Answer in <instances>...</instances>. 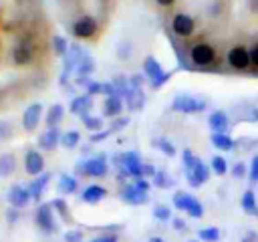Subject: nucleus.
I'll use <instances>...</instances> for the list:
<instances>
[{
	"mask_svg": "<svg viewBox=\"0 0 258 242\" xmlns=\"http://www.w3.org/2000/svg\"><path fill=\"white\" fill-rule=\"evenodd\" d=\"M103 95H107V97L115 95V87H113V83H103Z\"/></svg>",
	"mask_w": 258,
	"mask_h": 242,
	"instance_id": "nucleus-50",
	"label": "nucleus"
},
{
	"mask_svg": "<svg viewBox=\"0 0 258 242\" xmlns=\"http://www.w3.org/2000/svg\"><path fill=\"white\" fill-rule=\"evenodd\" d=\"M242 242H258V232H254V230L246 232L244 238H242Z\"/></svg>",
	"mask_w": 258,
	"mask_h": 242,
	"instance_id": "nucleus-48",
	"label": "nucleus"
},
{
	"mask_svg": "<svg viewBox=\"0 0 258 242\" xmlns=\"http://www.w3.org/2000/svg\"><path fill=\"white\" fill-rule=\"evenodd\" d=\"M250 63L258 69V44H256V46H252V50H250Z\"/></svg>",
	"mask_w": 258,
	"mask_h": 242,
	"instance_id": "nucleus-49",
	"label": "nucleus"
},
{
	"mask_svg": "<svg viewBox=\"0 0 258 242\" xmlns=\"http://www.w3.org/2000/svg\"><path fill=\"white\" fill-rule=\"evenodd\" d=\"M89 242H117V236L115 234H101V236H97Z\"/></svg>",
	"mask_w": 258,
	"mask_h": 242,
	"instance_id": "nucleus-46",
	"label": "nucleus"
},
{
	"mask_svg": "<svg viewBox=\"0 0 258 242\" xmlns=\"http://www.w3.org/2000/svg\"><path fill=\"white\" fill-rule=\"evenodd\" d=\"M48 182H50V173H40V175H36L34 179H32V184H30V196H32V200H40V196L44 194V190H46V186H48Z\"/></svg>",
	"mask_w": 258,
	"mask_h": 242,
	"instance_id": "nucleus-19",
	"label": "nucleus"
},
{
	"mask_svg": "<svg viewBox=\"0 0 258 242\" xmlns=\"http://www.w3.org/2000/svg\"><path fill=\"white\" fill-rule=\"evenodd\" d=\"M185 214L191 216V218H202V216H204V206H202V202H200L198 198H194V202L189 204V208H187Z\"/></svg>",
	"mask_w": 258,
	"mask_h": 242,
	"instance_id": "nucleus-34",
	"label": "nucleus"
},
{
	"mask_svg": "<svg viewBox=\"0 0 258 242\" xmlns=\"http://www.w3.org/2000/svg\"><path fill=\"white\" fill-rule=\"evenodd\" d=\"M210 141L216 149H222V151H230L234 147V139L228 133H212Z\"/></svg>",
	"mask_w": 258,
	"mask_h": 242,
	"instance_id": "nucleus-22",
	"label": "nucleus"
},
{
	"mask_svg": "<svg viewBox=\"0 0 258 242\" xmlns=\"http://www.w3.org/2000/svg\"><path fill=\"white\" fill-rule=\"evenodd\" d=\"M135 188H139L141 192H147L149 190V182L145 179V177H135V184H133Z\"/></svg>",
	"mask_w": 258,
	"mask_h": 242,
	"instance_id": "nucleus-47",
	"label": "nucleus"
},
{
	"mask_svg": "<svg viewBox=\"0 0 258 242\" xmlns=\"http://www.w3.org/2000/svg\"><path fill=\"white\" fill-rule=\"evenodd\" d=\"M189 58L196 67H210L216 60V50L208 42H198L189 50Z\"/></svg>",
	"mask_w": 258,
	"mask_h": 242,
	"instance_id": "nucleus-4",
	"label": "nucleus"
},
{
	"mask_svg": "<svg viewBox=\"0 0 258 242\" xmlns=\"http://www.w3.org/2000/svg\"><path fill=\"white\" fill-rule=\"evenodd\" d=\"M121 109H123V99L119 95L105 97V103H103V115L105 117H119Z\"/></svg>",
	"mask_w": 258,
	"mask_h": 242,
	"instance_id": "nucleus-17",
	"label": "nucleus"
},
{
	"mask_svg": "<svg viewBox=\"0 0 258 242\" xmlns=\"http://www.w3.org/2000/svg\"><path fill=\"white\" fill-rule=\"evenodd\" d=\"M87 109H91V95H79V97H75L71 101V113L85 117Z\"/></svg>",
	"mask_w": 258,
	"mask_h": 242,
	"instance_id": "nucleus-20",
	"label": "nucleus"
},
{
	"mask_svg": "<svg viewBox=\"0 0 258 242\" xmlns=\"http://www.w3.org/2000/svg\"><path fill=\"white\" fill-rule=\"evenodd\" d=\"M185 177H187L189 186L200 188L202 184H206V182L210 179V167H208L202 159H196V161H194V165L185 169Z\"/></svg>",
	"mask_w": 258,
	"mask_h": 242,
	"instance_id": "nucleus-6",
	"label": "nucleus"
},
{
	"mask_svg": "<svg viewBox=\"0 0 258 242\" xmlns=\"http://www.w3.org/2000/svg\"><path fill=\"white\" fill-rule=\"evenodd\" d=\"M198 240L202 242H218L220 240V230L216 226H208V228H202L198 232Z\"/></svg>",
	"mask_w": 258,
	"mask_h": 242,
	"instance_id": "nucleus-29",
	"label": "nucleus"
},
{
	"mask_svg": "<svg viewBox=\"0 0 258 242\" xmlns=\"http://www.w3.org/2000/svg\"><path fill=\"white\" fill-rule=\"evenodd\" d=\"M143 73L151 79L153 89H159L161 85H165V83L171 79V73L163 71V67L159 65V60H157L155 56H147V58L143 60Z\"/></svg>",
	"mask_w": 258,
	"mask_h": 242,
	"instance_id": "nucleus-1",
	"label": "nucleus"
},
{
	"mask_svg": "<svg viewBox=\"0 0 258 242\" xmlns=\"http://www.w3.org/2000/svg\"><path fill=\"white\" fill-rule=\"evenodd\" d=\"M64 242H83V232L81 230H67Z\"/></svg>",
	"mask_w": 258,
	"mask_h": 242,
	"instance_id": "nucleus-40",
	"label": "nucleus"
},
{
	"mask_svg": "<svg viewBox=\"0 0 258 242\" xmlns=\"http://www.w3.org/2000/svg\"><path fill=\"white\" fill-rule=\"evenodd\" d=\"M6 218H8V222H16V218H18V210L12 208L10 212H6Z\"/></svg>",
	"mask_w": 258,
	"mask_h": 242,
	"instance_id": "nucleus-52",
	"label": "nucleus"
},
{
	"mask_svg": "<svg viewBox=\"0 0 258 242\" xmlns=\"http://www.w3.org/2000/svg\"><path fill=\"white\" fill-rule=\"evenodd\" d=\"M83 125L89 129V131H101L103 129V121H101V117H93V115H85L83 117Z\"/></svg>",
	"mask_w": 258,
	"mask_h": 242,
	"instance_id": "nucleus-31",
	"label": "nucleus"
},
{
	"mask_svg": "<svg viewBox=\"0 0 258 242\" xmlns=\"http://www.w3.org/2000/svg\"><path fill=\"white\" fill-rule=\"evenodd\" d=\"M58 190L62 194H75L77 192V179L69 173H62L60 179H58Z\"/></svg>",
	"mask_w": 258,
	"mask_h": 242,
	"instance_id": "nucleus-28",
	"label": "nucleus"
},
{
	"mask_svg": "<svg viewBox=\"0 0 258 242\" xmlns=\"http://www.w3.org/2000/svg\"><path fill=\"white\" fill-rule=\"evenodd\" d=\"M208 125L212 129V133H226V129L230 127V121H228V115L224 111H212L210 119H208Z\"/></svg>",
	"mask_w": 258,
	"mask_h": 242,
	"instance_id": "nucleus-15",
	"label": "nucleus"
},
{
	"mask_svg": "<svg viewBox=\"0 0 258 242\" xmlns=\"http://www.w3.org/2000/svg\"><path fill=\"white\" fill-rule=\"evenodd\" d=\"M173 2H175V0H157V4H159V6H171Z\"/></svg>",
	"mask_w": 258,
	"mask_h": 242,
	"instance_id": "nucleus-54",
	"label": "nucleus"
},
{
	"mask_svg": "<svg viewBox=\"0 0 258 242\" xmlns=\"http://www.w3.org/2000/svg\"><path fill=\"white\" fill-rule=\"evenodd\" d=\"M228 65L236 71H246L252 63H250V50L244 48V46H232L228 50Z\"/></svg>",
	"mask_w": 258,
	"mask_h": 242,
	"instance_id": "nucleus-7",
	"label": "nucleus"
},
{
	"mask_svg": "<svg viewBox=\"0 0 258 242\" xmlns=\"http://www.w3.org/2000/svg\"><path fill=\"white\" fill-rule=\"evenodd\" d=\"M62 115H64V107L60 103H54L50 105L48 113H46V125L48 127H56L60 121H62Z\"/></svg>",
	"mask_w": 258,
	"mask_h": 242,
	"instance_id": "nucleus-24",
	"label": "nucleus"
},
{
	"mask_svg": "<svg viewBox=\"0 0 258 242\" xmlns=\"http://www.w3.org/2000/svg\"><path fill=\"white\" fill-rule=\"evenodd\" d=\"M171 222H173V228H175V230H185V222H183V220L171 218Z\"/></svg>",
	"mask_w": 258,
	"mask_h": 242,
	"instance_id": "nucleus-51",
	"label": "nucleus"
},
{
	"mask_svg": "<svg viewBox=\"0 0 258 242\" xmlns=\"http://www.w3.org/2000/svg\"><path fill=\"white\" fill-rule=\"evenodd\" d=\"M71 30H73V34H75L77 38H83V40L93 38L95 32H97V20H95L93 16H81V18L73 24Z\"/></svg>",
	"mask_w": 258,
	"mask_h": 242,
	"instance_id": "nucleus-9",
	"label": "nucleus"
},
{
	"mask_svg": "<svg viewBox=\"0 0 258 242\" xmlns=\"http://www.w3.org/2000/svg\"><path fill=\"white\" fill-rule=\"evenodd\" d=\"M75 169H77V173H79V175L103 177V175H107V171H109V165H107V159H105L103 155H99V157H91V159L79 161Z\"/></svg>",
	"mask_w": 258,
	"mask_h": 242,
	"instance_id": "nucleus-2",
	"label": "nucleus"
},
{
	"mask_svg": "<svg viewBox=\"0 0 258 242\" xmlns=\"http://www.w3.org/2000/svg\"><path fill=\"white\" fill-rule=\"evenodd\" d=\"M149 242H163L161 238H157V236H153V238H149Z\"/></svg>",
	"mask_w": 258,
	"mask_h": 242,
	"instance_id": "nucleus-55",
	"label": "nucleus"
},
{
	"mask_svg": "<svg viewBox=\"0 0 258 242\" xmlns=\"http://www.w3.org/2000/svg\"><path fill=\"white\" fill-rule=\"evenodd\" d=\"M155 145H157V147H159V149H161L165 155H169V157H173V155H175V147H173V145H171L167 139H163V137H161V139H159Z\"/></svg>",
	"mask_w": 258,
	"mask_h": 242,
	"instance_id": "nucleus-37",
	"label": "nucleus"
},
{
	"mask_svg": "<svg viewBox=\"0 0 258 242\" xmlns=\"http://www.w3.org/2000/svg\"><path fill=\"white\" fill-rule=\"evenodd\" d=\"M171 109H173V111H179V113H185V115L202 113V111L206 109V101L196 99V97L185 95V93H179V95H175V99H173V103H171Z\"/></svg>",
	"mask_w": 258,
	"mask_h": 242,
	"instance_id": "nucleus-3",
	"label": "nucleus"
},
{
	"mask_svg": "<svg viewBox=\"0 0 258 242\" xmlns=\"http://www.w3.org/2000/svg\"><path fill=\"white\" fill-rule=\"evenodd\" d=\"M79 141H81V133H79V131H75V129L64 131V133L60 135V145H62L64 149H73V147H77V145H79Z\"/></svg>",
	"mask_w": 258,
	"mask_h": 242,
	"instance_id": "nucleus-27",
	"label": "nucleus"
},
{
	"mask_svg": "<svg viewBox=\"0 0 258 242\" xmlns=\"http://www.w3.org/2000/svg\"><path fill=\"white\" fill-rule=\"evenodd\" d=\"M30 200H32V196H30V190H24L22 186H12L10 190H8V204L12 206V208H16V210H22V208H26L28 204H30Z\"/></svg>",
	"mask_w": 258,
	"mask_h": 242,
	"instance_id": "nucleus-12",
	"label": "nucleus"
},
{
	"mask_svg": "<svg viewBox=\"0 0 258 242\" xmlns=\"http://www.w3.org/2000/svg\"><path fill=\"white\" fill-rule=\"evenodd\" d=\"M85 89H87V95H97V93H103V83H95L89 79L85 83Z\"/></svg>",
	"mask_w": 258,
	"mask_h": 242,
	"instance_id": "nucleus-38",
	"label": "nucleus"
},
{
	"mask_svg": "<svg viewBox=\"0 0 258 242\" xmlns=\"http://www.w3.org/2000/svg\"><path fill=\"white\" fill-rule=\"evenodd\" d=\"M12 137V127L6 121H0V141H6Z\"/></svg>",
	"mask_w": 258,
	"mask_h": 242,
	"instance_id": "nucleus-41",
	"label": "nucleus"
},
{
	"mask_svg": "<svg viewBox=\"0 0 258 242\" xmlns=\"http://www.w3.org/2000/svg\"><path fill=\"white\" fill-rule=\"evenodd\" d=\"M60 216H62V220H71L69 218V208H67V202L62 200V198H56V200H52V204H50Z\"/></svg>",
	"mask_w": 258,
	"mask_h": 242,
	"instance_id": "nucleus-36",
	"label": "nucleus"
},
{
	"mask_svg": "<svg viewBox=\"0 0 258 242\" xmlns=\"http://www.w3.org/2000/svg\"><path fill=\"white\" fill-rule=\"evenodd\" d=\"M16 169V157L12 153H2L0 155V177L10 175Z\"/></svg>",
	"mask_w": 258,
	"mask_h": 242,
	"instance_id": "nucleus-26",
	"label": "nucleus"
},
{
	"mask_svg": "<svg viewBox=\"0 0 258 242\" xmlns=\"http://www.w3.org/2000/svg\"><path fill=\"white\" fill-rule=\"evenodd\" d=\"M105 196H107V190H105L103 186H99V184H91V186H87V188L83 190L81 200L87 202V204H97V202H101Z\"/></svg>",
	"mask_w": 258,
	"mask_h": 242,
	"instance_id": "nucleus-16",
	"label": "nucleus"
},
{
	"mask_svg": "<svg viewBox=\"0 0 258 242\" xmlns=\"http://www.w3.org/2000/svg\"><path fill=\"white\" fill-rule=\"evenodd\" d=\"M52 48H54V52L58 56H64L67 50H69V44H67V40L62 36H52Z\"/></svg>",
	"mask_w": 258,
	"mask_h": 242,
	"instance_id": "nucleus-33",
	"label": "nucleus"
},
{
	"mask_svg": "<svg viewBox=\"0 0 258 242\" xmlns=\"http://www.w3.org/2000/svg\"><path fill=\"white\" fill-rule=\"evenodd\" d=\"M196 159H198V157H194V153H191L189 149H183V153H181V161H183V167H185V169L191 167Z\"/></svg>",
	"mask_w": 258,
	"mask_h": 242,
	"instance_id": "nucleus-42",
	"label": "nucleus"
},
{
	"mask_svg": "<svg viewBox=\"0 0 258 242\" xmlns=\"http://www.w3.org/2000/svg\"><path fill=\"white\" fill-rule=\"evenodd\" d=\"M191 202H194V196L187 194V192H183V190H179V192L173 194V208L179 210V212H187V208H189Z\"/></svg>",
	"mask_w": 258,
	"mask_h": 242,
	"instance_id": "nucleus-25",
	"label": "nucleus"
},
{
	"mask_svg": "<svg viewBox=\"0 0 258 242\" xmlns=\"http://www.w3.org/2000/svg\"><path fill=\"white\" fill-rule=\"evenodd\" d=\"M32 56H34V52H32V44H30L28 40H20V42H16V46L12 48V60H14V65H18V67L28 65V63L32 60Z\"/></svg>",
	"mask_w": 258,
	"mask_h": 242,
	"instance_id": "nucleus-13",
	"label": "nucleus"
},
{
	"mask_svg": "<svg viewBox=\"0 0 258 242\" xmlns=\"http://www.w3.org/2000/svg\"><path fill=\"white\" fill-rule=\"evenodd\" d=\"M189 242H202V240H189Z\"/></svg>",
	"mask_w": 258,
	"mask_h": 242,
	"instance_id": "nucleus-56",
	"label": "nucleus"
},
{
	"mask_svg": "<svg viewBox=\"0 0 258 242\" xmlns=\"http://www.w3.org/2000/svg\"><path fill=\"white\" fill-rule=\"evenodd\" d=\"M153 186H157V188H161V190H167V188L173 186V182H171V177H169L167 173L157 171V173L153 175Z\"/></svg>",
	"mask_w": 258,
	"mask_h": 242,
	"instance_id": "nucleus-32",
	"label": "nucleus"
},
{
	"mask_svg": "<svg viewBox=\"0 0 258 242\" xmlns=\"http://www.w3.org/2000/svg\"><path fill=\"white\" fill-rule=\"evenodd\" d=\"M194 28H196V22H194V18H191L189 14H185V12L175 14L173 20H171V30H173L177 36H181V38L191 36Z\"/></svg>",
	"mask_w": 258,
	"mask_h": 242,
	"instance_id": "nucleus-8",
	"label": "nucleus"
},
{
	"mask_svg": "<svg viewBox=\"0 0 258 242\" xmlns=\"http://www.w3.org/2000/svg\"><path fill=\"white\" fill-rule=\"evenodd\" d=\"M153 218H157L159 222H167V220H171V210L167 206H155L153 208Z\"/></svg>",
	"mask_w": 258,
	"mask_h": 242,
	"instance_id": "nucleus-35",
	"label": "nucleus"
},
{
	"mask_svg": "<svg viewBox=\"0 0 258 242\" xmlns=\"http://www.w3.org/2000/svg\"><path fill=\"white\" fill-rule=\"evenodd\" d=\"M232 175H234V177H244V175H246V165H244L242 161L234 163V167H232Z\"/></svg>",
	"mask_w": 258,
	"mask_h": 242,
	"instance_id": "nucleus-44",
	"label": "nucleus"
},
{
	"mask_svg": "<svg viewBox=\"0 0 258 242\" xmlns=\"http://www.w3.org/2000/svg\"><path fill=\"white\" fill-rule=\"evenodd\" d=\"M248 6L252 12H258V0H248Z\"/></svg>",
	"mask_w": 258,
	"mask_h": 242,
	"instance_id": "nucleus-53",
	"label": "nucleus"
},
{
	"mask_svg": "<svg viewBox=\"0 0 258 242\" xmlns=\"http://www.w3.org/2000/svg\"><path fill=\"white\" fill-rule=\"evenodd\" d=\"M109 133H111L109 129H107V131H97V133H93V135L89 137V141H91V143H99V141H105V139L109 137Z\"/></svg>",
	"mask_w": 258,
	"mask_h": 242,
	"instance_id": "nucleus-43",
	"label": "nucleus"
},
{
	"mask_svg": "<svg viewBox=\"0 0 258 242\" xmlns=\"http://www.w3.org/2000/svg\"><path fill=\"white\" fill-rule=\"evenodd\" d=\"M210 169H212L216 175H224V173L228 171V163H226V159H224L222 155H214V157H212V165H210Z\"/></svg>",
	"mask_w": 258,
	"mask_h": 242,
	"instance_id": "nucleus-30",
	"label": "nucleus"
},
{
	"mask_svg": "<svg viewBox=\"0 0 258 242\" xmlns=\"http://www.w3.org/2000/svg\"><path fill=\"white\" fill-rule=\"evenodd\" d=\"M125 103H127V107H129L131 111L141 109V107H143V103H145L143 91H141V89H131V91L127 93V97H125Z\"/></svg>",
	"mask_w": 258,
	"mask_h": 242,
	"instance_id": "nucleus-23",
	"label": "nucleus"
},
{
	"mask_svg": "<svg viewBox=\"0 0 258 242\" xmlns=\"http://www.w3.org/2000/svg\"><path fill=\"white\" fill-rule=\"evenodd\" d=\"M24 169H26V173H30L34 177L44 173V157H42V153L38 149H28L26 151V155H24Z\"/></svg>",
	"mask_w": 258,
	"mask_h": 242,
	"instance_id": "nucleus-11",
	"label": "nucleus"
},
{
	"mask_svg": "<svg viewBox=\"0 0 258 242\" xmlns=\"http://www.w3.org/2000/svg\"><path fill=\"white\" fill-rule=\"evenodd\" d=\"M60 135H62V133L58 131V127H48L44 133L38 135L36 143H38L40 149H44V151H52V149L56 147V143H60Z\"/></svg>",
	"mask_w": 258,
	"mask_h": 242,
	"instance_id": "nucleus-14",
	"label": "nucleus"
},
{
	"mask_svg": "<svg viewBox=\"0 0 258 242\" xmlns=\"http://www.w3.org/2000/svg\"><path fill=\"white\" fill-rule=\"evenodd\" d=\"M34 224L44 234H52L56 230V226H54V214H52V206L50 204H38V208L34 212Z\"/></svg>",
	"mask_w": 258,
	"mask_h": 242,
	"instance_id": "nucleus-5",
	"label": "nucleus"
},
{
	"mask_svg": "<svg viewBox=\"0 0 258 242\" xmlns=\"http://www.w3.org/2000/svg\"><path fill=\"white\" fill-rule=\"evenodd\" d=\"M242 210L246 212V214H250V216H258V204H256V194L252 192V190H246L244 194H242Z\"/></svg>",
	"mask_w": 258,
	"mask_h": 242,
	"instance_id": "nucleus-21",
	"label": "nucleus"
},
{
	"mask_svg": "<svg viewBox=\"0 0 258 242\" xmlns=\"http://www.w3.org/2000/svg\"><path fill=\"white\" fill-rule=\"evenodd\" d=\"M123 200L129 202V204H145L147 202V192H141L139 188H135L133 184H127L121 192Z\"/></svg>",
	"mask_w": 258,
	"mask_h": 242,
	"instance_id": "nucleus-18",
	"label": "nucleus"
},
{
	"mask_svg": "<svg viewBox=\"0 0 258 242\" xmlns=\"http://www.w3.org/2000/svg\"><path fill=\"white\" fill-rule=\"evenodd\" d=\"M40 117H42V105L40 103L28 105L24 109V113H22V127H24V131H28V133L36 131V127L40 123Z\"/></svg>",
	"mask_w": 258,
	"mask_h": 242,
	"instance_id": "nucleus-10",
	"label": "nucleus"
},
{
	"mask_svg": "<svg viewBox=\"0 0 258 242\" xmlns=\"http://www.w3.org/2000/svg\"><path fill=\"white\" fill-rule=\"evenodd\" d=\"M127 125H129V117H115V123L109 127V131H111V133H115V131L125 129Z\"/></svg>",
	"mask_w": 258,
	"mask_h": 242,
	"instance_id": "nucleus-39",
	"label": "nucleus"
},
{
	"mask_svg": "<svg viewBox=\"0 0 258 242\" xmlns=\"http://www.w3.org/2000/svg\"><path fill=\"white\" fill-rule=\"evenodd\" d=\"M248 173H250V179H252V182H258V155L252 159V163H250V171H248Z\"/></svg>",
	"mask_w": 258,
	"mask_h": 242,
	"instance_id": "nucleus-45",
	"label": "nucleus"
}]
</instances>
